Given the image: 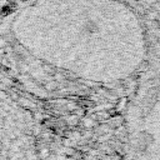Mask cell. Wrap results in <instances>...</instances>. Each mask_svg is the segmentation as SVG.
Instances as JSON below:
<instances>
[{
	"mask_svg": "<svg viewBox=\"0 0 160 160\" xmlns=\"http://www.w3.org/2000/svg\"><path fill=\"white\" fill-rule=\"evenodd\" d=\"M126 140L125 160H160V85L135 106Z\"/></svg>",
	"mask_w": 160,
	"mask_h": 160,
	"instance_id": "6da1fadb",
	"label": "cell"
}]
</instances>
